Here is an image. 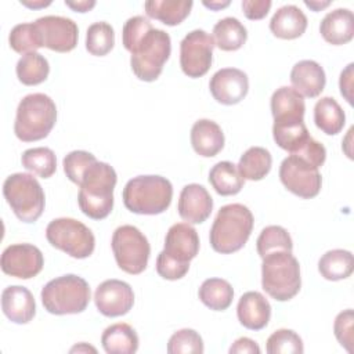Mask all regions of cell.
I'll return each mask as SVG.
<instances>
[{
  "label": "cell",
  "mask_w": 354,
  "mask_h": 354,
  "mask_svg": "<svg viewBox=\"0 0 354 354\" xmlns=\"http://www.w3.org/2000/svg\"><path fill=\"white\" fill-rule=\"evenodd\" d=\"M261 286L277 301L293 299L301 286L300 264L292 252H274L263 257Z\"/></svg>",
  "instance_id": "5"
},
{
  "label": "cell",
  "mask_w": 354,
  "mask_h": 354,
  "mask_svg": "<svg viewBox=\"0 0 354 354\" xmlns=\"http://www.w3.org/2000/svg\"><path fill=\"white\" fill-rule=\"evenodd\" d=\"M75 351H77V353H82V351H93V353H95L97 350L94 347H91V346H87L86 343H80V344H76L75 347L71 348V353H75Z\"/></svg>",
  "instance_id": "54"
},
{
  "label": "cell",
  "mask_w": 354,
  "mask_h": 354,
  "mask_svg": "<svg viewBox=\"0 0 354 354\" xmlns=\"http://www.w3.org/2000/svg\"><path fill=\"white\" fill-rule=\"evenodd\" d=\"M122 196L124 206L131 213L155 216L170 206L173 185L162 176H137L126 183Z\"/></svg>",
  "instance_id": "3"
},
{
  "label": "cell",
  "mask_w": 354,
  "mask_h": 354,
  "mask_svg": "<svg viewBox=\"0 0 354 354\" xmlns=\"http://www.w3.org/2000/svg\"><path fill=\"white\" fill-rule=\"evenodd\" d=\"M1 310L14 324H28L36 314V303L32 292L21 285L7 286L1 292Z\"/></svg>",
  "instance_id": "19"
},
{
  "label": "cell",
  "mask_w": 354,
  "mask_h": 354,
  "mask_svg": "<svg viewBox=\"0 0 354 354\" xmlns=\"http://www.w3.org/2000/svg\"><path fill=\"white\" fill-rule=\"evenodd\" d=\"M199 300L213 311L227 310L234 299L231 283L221 278L205 279L198 290Z\"/></svg>",
  "instance_id": "34"
},
{
  "label": "cell",
  "mask_w": 354,
  "mask_h": 354,
  "mask_svg": "<svg viewBox=\"0 0 354 354\" xmlns=\"http://www.w3.org/2000/svg\"><path fill=\"white\" fill-rule=\"evenodd\" d=\"M94 303L102 315L111 318L120 317L133 308L134 292L124 281L106 279L97 286Z\"/></svg>",
  "instance_id": "15"
},
{
  "label": "cell",
  "mask_w": 354,
  "mask_h": 354,
  "mask_svg": "<svg viewBox=\"0 0 354 354\" xmlns=\"http://www.w3.org/2000/svg\"><path fill=\"white\" fill-rule=\"evenodd\" d=\"M236 315L241 325L246 329L260 330L268 325L271 306L260 292L250 290L241 296L236 306Z\"/></svg>",
  "instance_id": "21"
},
{
  "label": "cell",
  "mask_w": 354,
  "mask_h": 354,
  "mask_svg": "<svg viewBox=\"0 0 354 354\" xmlns=\"http://www.w3.org/2000/svg\"><path fill=\"white\" fill-rule=\"evenodd\" d=\"M260 351L259 344L250 337H239L230 347L231 354H259Z\"/></svg>",
  "instance_id": "49"
},
{
  "label": "cell",
  "mask_w": 354,
  "mask_h": 354,
  "mask_svg": "<svg viewBox=\"0 0 354 354\" xmlns=\"http://www.w3.org/2000/svg\"><path fill=\"white\" fill-rule=\"evenodd\" d=\"M253 223L254 218L248 206L242 203L221 206L209 234L213 250L230 254L242 249L252 234Z\"/></svg>",
  "instance_id": "2"
},
{
  "label": "cell",
  "mask_w": 354,
  "mask_h": 354,
  "mask_svg": "<svg viewBox=\"0 0 354 354\" xmlns=\"http://www.w3.org/2000/svg\"><path fill=\"white\" fill-rule=\"evenodd\" d=\"M44 308L54 315L83 313L91 299L87 281L75 274H66L47 282L40 293Z\"/></svg>",
  "instance_id": "6"
},
{
  "label": "cell",
  "mask_w": 354,
  "mask_h": 354,
  "mask_svg": "<svg viewBox=\"0 0 354 354\" xmlns=\"http://www.w3.org/2000/svg\"><path fill=\"white\" fill-rule=\"evenodd\" d=\"M290 83L301 97L315 98L325 88V71L317 61H299L290 71Z\"/></svg>",
  "instance_id": "20"
},
{
  "label": "cell",
  "mask_w": 354,
  "mask_h": 354,
  "mask_svg": "<svg viewBox=\"0 0 354 354\" xmlns=\"http://www.w3.org/2000/svg\"><path fill=\"white\" fill-rule=\"evenodd\" d=\"M256 248H257L259 256L263 259L264 256L274 252H279V250L292 252L293 242L289 232L283 227L268 225L261 230L256 241Z\"/></svg>",
  "instance_id": "38"
},
{
  "label": "cell",
  "mask_w": 354,
  "mask_h": 354,
  "mask_svg": "<svg viewBox=\"0 0 354 354\" xmlns=\"http://www.w3.org/2000/svg\"><path fill=\"white\" fill-rule=\"evenodd\" d=\"M304 4H306L308 8H311L313 11H321L322 8L328 7V6L330 4V1H308V0H306Z\"/></svg>",
  "instance_id": "53"
},
{
  "label": "cell",
  "mask_w": 354,
  "mask_h": 354,
  "mask_svg": "<svg viewBox=\"0 0 354 354\" xmlns=\"http://www.w3.org/2000/svg\"><path fill=\"white\" fill-rule=\"evenodd\" d=\"M57 122L55 102L43 93L25 95L17 108L15 136L24 142L46 138Z\"/></svg>",
  "instance_id": "4"
},
{
  "label": "cell",
  "mask_w": 354,
  "mask_h": 354,
  "mask_svg": "<svg viewBox=\"0 0 354 354\" xmlns=\"http://www.w3.org/2000/svg\"><path fill=\"white\" fill-rule=\"evenodd\" d=\"M22 166L41 178L51 177L57 170V158L53 149L37 147L26 149L21 156Z\"/></svg>",
  "instance_id": "36"
},
{
  "label": "cell",
  "mask_w": 354,
  "mask_h": 354,
  "mask_svg": "<svg viewBox=\"0 0 354 354\" xmlns=\"http://www.w3.org/2000/svg\"><path fill=\"white\" fill-rule=\"evenodd\" d=\"M209 88L217 102L223 105H234L246 97L249 91V79L248 75L238 68H223L212 76Z\"/></svg>",
  "instance_id": "16"
},
{
  "label": "cell",
  "mask_w": 354,
  "mask_h": 354,
  "mask_svg": "<svg viewBox=\"0 0 354 354\" xmlns=\"http://www.w3.org/2000/svg\"><path fill=\"white\" fill-rule=\"evenodd\" d=\"M203 6L213 11H218V10L230 6V1L228 0H225V1H203Z\"/></svg>",
  "instance_id": "52"
},
{
  "label": "cell",
  "mask_w": 354,
  "mask_h": 354,
  "mask_svg": "<svg viewBox=\"0 0 354 354\" xmlns=\"http://www.w3.org/2000/svg\"><path fill=\"white\" fill-rule=\"evenodd\" d=\"M153 29L152 24L142 15H136L129 18L122 30V41L127 51H131L134 46L151 30Z\"/></svg>",
  "instance_id": "43"
},
{
  "label": "cell",
  "mask_w": 354,
  "mask_h": 354,
  "mask_svg": "<svg viewBox=\"0 0 354 354\" xmlns=\"http://www.w3.org/2000/svg\"><path fill=\"white\" fill-rule=\"evenodd\" d=\"M65 4L69 8H72L73 11L87 12V11H90L95 6V1L94 0H79V1H68V0H65Z\"/></svg>",
  "instance_id": "50"
},
{
  "label": "cell",
  "mask_w": 354,
  "mask_h": 354,
  "mask_svg": "<svg viewBox=\"0 0 354 354\" xmlns=\"http://www.w3.org/2000/svg\"><path fill=\"white\" fill-rule=\"evenodd\" d=\"M212 209L213 199L203 185L192 183L181 189L177 210L184 221L201 224L209 218Z\"/></svg>",
  "instance_id": "17"
},
{
  "label": "cell",
  "mask_w": 354,
  "mask_h": 354,
  "mask_svg": "<svg viewBox=\"0 0 354 354\" xmlns=\"http://www.w3.org/2000/svg\"><path fill=\"white\" fill-rule=\"evenodd\" d=\"M21 4L29 7V8H43L51 4V1H44V0H37V1H29V0H21Z\"/></svg>",
  "instance_id": "51"
},
{
  "label": "cell",
  "mask_w": 354,
  "mask_h": 354,
  "mask_svg": "<svg viewBox=\"0 0 354 354\" xmlns=\"http://www.w3.org/2000/svg\"><path fill=\"white\" fill-rule=\"evenodd\" d=\"M10 47L19 54L33 53L43 46V39L35 22H25L15 25L8 36Z\"/></svg>",
  "instance_id": "37"
},
{
  "label": "cell",
  "mask_w": 354,
  "mask_h": 354,
  "mask_svg": "<svg viewBox=\"0 0 354 354\" xmlns=\"http://www.w3.org/2000/svg\"><path fill=\"white\" fill-rule=\"evenodd\" d=\"M353 68H354V64H348L346 69L342 71L340 79H339L340 94L344 97V100L350 105L353 104Z\"/></svg>",
  "instance_id": "48"
},
{
  "label": "cell",
  "mask_w": 354,
  "mask_h": 354,
  "mask_svg": "<svg viewBox=\"0 0 354 354\" xmlns=\"http://www.w3.org/2000/svg\"><path fill=\"white\" fill-rule=\"evenodd\" d=\"M116 264L127 274H141L151 254V246L147 236L134 225L124 224L113 231L111 241Z\"/></svg>",
  "instance_id": "10"
},
{
  "label": "cell",
  "mask_w": 354,
  "mask_h": 354,
  "mask_svg": "<svg viewBox=\"0 0 354 354\" xmlns=\"http://www.w3.org/2000/svg\"><path fill=\"white\" fill-rule=\"evenodd\" d=\"M213 40L214 46H217L223 51H235L239 50L246 39L248 30L243 24L234 17H225L213 26Z\"/></svg>",
  "instance_id": "28"
},
{
  "label": "cell",
  "mask_w": 354,
  "mask_h": 354,
  "mask_svg": "<svg viewBox=\"0 0 354 354\" xmlns=\"http://www.w3.org/2000/svg\"><path fill=\"white\" fill-rule=\"evenodd\" d=\"M272 137L277 145L290 153L299 151L310 138L304 119L289 118L275 119L272 124Z\"/></svg>",
  "instance_id": "25"
},
{
  "label": "cell",
  "mask_w": 354,
  "mask_h": 354,
  "mask_svg": "<svg viewBox=\"0 0 354 354\" xmlns=\"http://www.w3.org/2000/svg\"><path fill=\"white\" fill-rule=\"evenodd\" d=\"M115 46L113 28L104 21L94 22L87 28L86 33V50L91 55H106Z\"/></svg>",
  "instance_id": "39"
},
{
  "label": "cell",
  "mask_w": 354,
  "mask_h": 354,
  "mask_svg": "<svg viewBox=\"0 0 354 354\" xmlns=\"http://www.w3.org/2000/svg\"><path fill=\"white\" fill-rule=\"evenodd\" d=\"M279 180L288 191L303 199L317 196L322 185L319 170L293 153L282 160L279 166Z\"/></svg>",
  "instance_id": "12"
},
{
  "label": "cell",
  "mask_w": 354,
  "mask_h": 354,
  "mask_svg": "<svg viewBox=\"0 0 354 354\" xmlns=\"http://www.w3.org/2000/svg\"><path fill=\"white\" fill-rule=\"evenodd\" d=\"M171 53V40L167 32L162 29H151L130 51V65L133 73L144 82L156 80L165 62Z\"/></svg>",
  "instance_id": "8"
},
{
  "label": "cell",
  "mask_w": 354,
  "mask_h": 354,
  "mask_svg": "<svg viewBox=\"0 0 354 354\" xmlns=\"http://www.w3.org/2000/svg\"><path fill=\"white\" fill-rule=\"evenodd\" d=\"M306 29L307 17L297 6L293 4L278 8L270 21V30L272 35L285 40L300 37Z\"/></svg>",
  "instance_id": "24"
},
{
  "label": "cell",
  "mask_w": 354,
  "mask_h": 354,
  "mask_svg": "<svg viewBox=\"0 0 354 354\" xmlns=\"http://www.w3.org/2000/svg\"><path fill=\"white\" fill-rule=\"evenodd\" d=\"M43 39V46L57 51H72L77 44L79 29L73 19L59 15H46L35 21Z\"/></svg>",
  "instance_id": "14"
},
{
  "label": "cell",
  "mask_w": 354,
  "mask_h": 354,
  "mask_svg": "<svg viewBox=\"0 0 354 354\" xmlns=\"http://www.w3.org/2000/svg\"><path fill=\"white\" fill-rule=\"evenodd\" d=\"M192 6L191 0H149L144 3L147 15L167 26L181 24L189 15Z\"/></svg>",
  "instance_id": "26"
},
{
  "label": "cell",
  "mask_w": 354,
  "mask_h": 354,
  "mask_svg": "<svg viewBox=\"0 0 354 354\" xmlns=\"http://www.w3.org/2000/svg\"><path fill=\"white\" fill-rule=\"evenodd\" d=\"M118 181L115 169L95 160L83 173L77 203L80 210L93 220H102L113 209V189Z\"/></svg>",
  "instance_id": "1"
},
{
  "label": "cell",
  "mask_w": 354,
  "mask_h": 354,
  "mask_svg": "<svg viewBox=\"0 0 354 354\" xmlns=\"http://www.w3.org/2000/svg\"><path fill=\"white\" fill-rule=\"evenodd\" d=\"M213 37L203 29H195L180 43V66L188 77H201L207 73L213 62Z\"/></svg>",
  "instance_id": "11"
},
{
  "label": "cell",
  "mask_w": 354,
  "mask_h": 354,
  "mask_svg": "<svg viewBox=\"0 0 354 354\" xmlns=\"http://www.w3.org/2000/svg\"><path fill=\"white\" fill-rule=\"evenodd\" d=\"M162 252L180 263H189L199 252L196 230L189 223L173 224L166 234Z\"/></svg>",
  "instance_id": "18"
},
{
  "label": "cell",
  "mask_w": 354,
  "mask_h": 354,
  "mask_svg": "<svg viewBox=\"0 0 354 354\" xmlns=\"http://www.w3.org/2000/svg\"><path fill=\"white\" fill-rule=\"evenodd\" d=\"M17 77L25 86H36L43 83L48 73L50 65L48 61L39 53L24 54L17 62Z\"/></svg>",
  "instance_id": "35"
},
{
  "label": "cell",
  "mask_w": 354,
  "mask_h": 354,
  "mask_svg": "<svg viewBox=\"0 0 354 354\" xmlns=\"http://www.w3.org/2000/svg\"><path fill=\"white\" fill-rule=\"evenodd\" d=\"M271 165L272 156L268 149L263 147H250L241 156L236 169L243 180L259 181L270 173Z\"/></svg>",
  "instance_id": "31"
},
{
  "label": "cell",
  "mask_w": 354,
  "mask_h": 354,
  "mask_svg": "<svg viewBox=\"0 0 354 354\" xmlns=\"http://www.w3.org/2000/svg\"><path fill=\"white\" fill-rule=\"evenodd\" d=\"M354 259L353 253L344 249H332L321 256L318 271L328 281L346 279L353 274Z\"/></svg>",
  "instance_id": "32"
},
{
  "label": "cell",
  "mask_w": 354,
  "mask_h": 354,
  "mask_svg": "<svg viewBox=\"0 0 354 354\" xmlns=\"http://www.w3.org/2000/svg\"><path fill=\"white\" fill-rule=\"evenodd\" d=\"M268 354H301L304 351L301 337L292 329H278L270 335L266 343Z\"/></svg>",
  "instance_id": "40"
},
{
  "label": "cell",
  "mask_w": 354,
  "mask_h": 354,
  "mask_svg": "<svg viewBox=\"0 0 354 354\" xmlns=\"http://www.w3.org/2000/svg\"><path fill=\"white\" fill-rule=\"evenodd\" d=\"M3 195L14 214L22 223H35L46 205L40 183L28 173H14L3 184Z\"/></svg>",
  "instance_id": "7"
},
{
  "label": "cell",
  "mask_w": 354,
  "mask_h": 354,
  "mask_svg": "<svg viewBox=\"0 0 354 354\" xmlns=\"http://www.w3.org/2000/svg\"><path fill=\"white\" fill-rule=\"evenodd\" d=\"M1 271L7 275L29 279L36 277L44 266L40 249L30 243H15L4 249L0 259Z\"/></svg>",
  "instance_id": "13"
},
{
  "label": "cell",
  "mask_w": 354,
  "mask_h": 354,
  "mask_svg": "<svg viewBox=\"0 0 354 354\" xmlns=\"http://www.w3.org/2000/svg\"><path fill=\"white\" fill-rule=\"evenodd\" d=\"M271 6L272 3L270 0H243L242 1L243 14L248 19H252V21L264 18L268 14Z\"/></svg>",
  "instance_id": "47"
},
{
  "label": "cell",
  "mask_w": 354,
  "mask_h": 354,
  "mask_svg": "<svg viewBox=\"0 0 354 354\" xmlns=\"http://www.w3.org/2000/svg\"><path fill=\"white\" fill-rule=\"evenodd\" d=\"M306 104L303 97L293 88L282 86L271 95V113L275 119H304Z\"/></svg>",
  "instance_id": "30"
},
{
  "label": "cell",
  "mask_w": 354,
  "mask_h": 354,
  "mask_svg": "<svg viewBox=\"0 0 354 354\" xmlns=\"http://www.w3.org/2000/svg\"><path fill=\"white\" fill-rule=\"evenodd\" d=\"M205 350L201 335L194 329H180L167 342L169 354H202Z\"/></svg>",
  "instance_id": "41"
},
{
  "label": "cell",
  "mask_w": 354,
  "mask_h": 354,
  "mask_svg": "<svg viewBox=\"0 0 354 354\" xmlns=\"http://www.w3.org/2000/svg\"><path fill=\"white\" fill-rule=\"evenodd\" d=\"M319 33L325 41L342 46L354 37V15L348 8L329 11L319 24Z\"/></svg>",
  "instance_id": "22"
},
{
  "label": "cell",
  "mask_w": 354,
  "mask_h": 354,
  "mask_svg": "<svg viewBox=\"0 0 354 354\" xmlns=\"http://www.w3.org/2000/svg\"><path fill=\"white\" fill-rule=\"evenodd\" d=\"M353 324H354V313L351 308H347L339 313L333 322V333L348 353H353Z\"/></svg>",
  "instance_id": "44"
},
{
  "label": "cell",
  "mask_w": 354,
  "mask_h": 354,
  "mask_svg": "<svg viewBox=\"0 0 354 354\" xmlns=\"http://www.w3.org/2000/svg\"><path fill=\"white\" fill-rule=\"evenodd\" d=\"M209 183L218 195L230 196L238 194L243 188L245 180L232 162L221 160L210 169Z\"/></svg>",
  "instance_id": "33"
},
{
  "label": "cell",
  "mask_w": 354,
  "mask_h": 354,
  "mask_svg": "<svg viewBox=\"0 0 354 354\" xmlns=\"http://www.w3.org/2000/svg\"><path fill=\"white\" fill-rule=\"evenodd\" d=\"M191 145L203 158L216 156L224 148V133L216 122L199 119L191 129Z\"/></svg>",
  "instance_id": "23"
},
{
  "label": "cell",
  "mask_w": 354,
  "mask_h": 354,
  "mask_svg": "<svg viewBox=\"0 0 354 354\" xmlns=\"http://www.w3.org/2000/svg\"><path fill=\"white\" fill-rule=\"evenodd\" d=\"M293 155L299 156L300 159L310 163L311 166L319 169L326 159V149L319 141L311 137L299 151L293 152Z\"/></svg>",
  "instance_id": "46"
},
{
  "label": "cell",
  "mask_w": 354,
  "mask_h": 354,
  "mask_svg": "<svg viewBox=\"0 0 354 354\" xmlns=\"http://www.w3.org/2000/svg\"><path fill=\"white\" fill-rule=\"evenodd\" d=\"M95 160V156L87 151H72L64 158V171L72 183L80 185L83 173Z\"/></svg>",
  "instance_id": "42"
},
{
  "label": "cell",
  "mask_w": 354,
  "mask_h": 354,
  "mask_svg": "<svg viewBox=\"0 0 354 354\" xmlns=\"http://www.w3.org/2000/svg\"><path fill=\"white\" fill-rule=\"evenodd\" d=\"M188 270H189V263H180L169 257L163 252H160L156 257V271L165 279H169V281L181 279L183 277H185Z\"/></svg>",
  "instance_id": "45"
},
{
  "label": "cell",
  "mask_w": 354,
  "mask_h": 354,
  "mask_svg": "<svg viewBox=\"0 0 354 354\" xmlns=\"http://www.w3.org/2000/svg\"><path fill=\"white\" fill-rule=\"evenodd\" d=\"M101 343L108 354H133L138 350V336L136 330L124 322L108 326L102 332Z\"/></svg>",
  "instance_id": "27"
},
{
  "label": "cell",
  "mask_w": 354,
  "mask_h": 354,
  "mask_svg": "<svg viewBox=\"0 0 354 354\" xmlns=\"http://www.w3.org/2000/svg\"><path fill=\"white\" fill-rule=\"evenodd\" d=\"M314 123L325 134L335 136L343 130L346 115L335 98L322 97L314 106Z\"/></svg>",
  "instance_id": "29"
},
{
  "label": "cell",
  "mask_w": 354,
  "mask_h": 354,
  "mask_svg": "<svg viewBox=\"0 0 354 354\" xmlns=\"http://www.w3.org/2000/svg\"><path fill=\"white\" fill-rule=\"evenodd\" d=\"M46 238L51 246L73 259H86L93 254L95 238L82 221L71 217L54 218L46 228Z\"/></svg>",
  "instance_id": "9"
}]
</instances>
